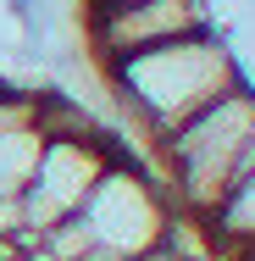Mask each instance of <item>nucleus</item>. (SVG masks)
<instances>
[{"label": "nucleus", "mask_w": 255, "mask_h": 261, "mask_svg": "<svg viewBox=\"0 0 255 261\" xmlns=\"http://www.w3.org/2000/svg\"><path fill=\"white\" fill-rule=\"evenodd\" d=\"M100 78L111 84L117 106L145 134V150H150L155 139H166L178 122H189L200 106L228 95L239 84V67H233V50L222 45V34L200 28V34L150 45L139 56H122V61L100 67Z\"/></svg>", "instance_id": "obj_1"}, {"label": "nucleus", "mask_w": 255, "mask_h": 261, "mask_svg": "<svg viewBox=\"0 0 255 261\" xmlns=\"http://www.w3.org/2000/svg\"><path fill=\"white\" fill-rule=\"evenodd\" d=\"M211 28V6L205 0H128V6H95L83 11V34L95 67H111L122 56H139L150 45L183 39Z\"/></svg>", "instance_id": "obj_2"}, {"label": "nucleus", "mask_w": 255, "mask_h": 261, "mask_svg": "<svg viewBox=\"0 0 255 261\" xmlns=\"http://www.w3.org/2000/svg\"><path fill=\"white\" fill-rule=\"evenodd\" d=\"M95 6H128V0H83V11H95Z\"/></svg>", "instance_id": "obj_3"}]
</instances>
